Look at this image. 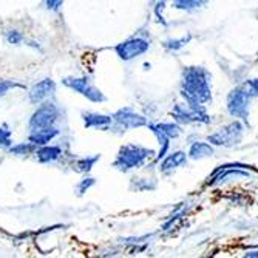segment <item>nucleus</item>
Masks as SVG:
<instances>
[{"label": "nucleus", "mask_w": 258, "mask_h": 258, "mask_svg": "<svg viewBox=\"0 0 258 258\" xmlns=\"http://www.w3.org/2000/svg\"><path fill=\"white\" fill-rule=\"evenodd\" d=\"M179 95L189 107H206L212 101V76L209 70L198 65L182 68Z\"/></svg>", "instance_id": "1"}, {"label": "nucleus", "mask_w": 258, "mask_h": 258, "mask_svg": "<svg viewBox=\"0 0 258 258\" xmlns=\"http://www.w3.org/2000/svg\"><path fill=\"white\" fill-rule=\"evenodd\" d=\"M155 156L156 152L153 149L144 147L136 143L122 144L111 162V167L121 173H128L132 170L144 167L150 159L155 161Z\"/></svg>", "instance_id": "2"}, {"label": "nucleus", "mask_w": 258, "mask_h": 258, "mask_svg": "<svg viewBox=\"0 0 258 258\" xmlns=\"http://www.w3.org/2000/svg\"><path fill=\"white\" fill-rule=\"evenodd\" d=\"M62 119V110L54 99L46 101L34 108L31 116L28 118V133L39 132L43 128L57 127L59 121Z\"/></svg>", "instance_id": "3"}, {"label": "nucleus", "mask_w": 258, "mask_h": 258, "mask_svg": "<svg viewBox=\"0 0 258 258\" xmlns=\"http://www.w3.org/2000/svg\"><path fill=\"white\" fill-rule=\"evenodd\" d=\"M60 84L65 88L78 93V95H81L91 104L107 102L105 93L98 85H95V82H93L91 78H88V76H65L60 79Z\"/></svg>", "instance_id": "4"}, {"label": "nucleus", "mask_w": 258, "mask_h": 258, "mask_svg": "<svg viewBox=\"0 0 258 258\" xmlns=\"http://www.w3.org/2000/svg\"><path fill=\"white\" fill-rule=\"evenodd\" d=\"M244 124L240 121H230L229 124L217 128L214 133L207 136V143L214 147H235L243 141Z\"/></svg>", "instance_id": "5"}, {"label": "nucleus", "mask_w": 258, "mask_h": 258, "mask_svg": "<svg viewBox=\"0 0 258 258\" xmlns=\"http://www.w3.org/2000/svg\"><path fill=\"white\" fill-rule=\"evenodd\" d=\"M250 102L252 98L247 95L243 85H238L232 88L226 99V108L227 113L233 118V121H240L243 124L249 122V114H250Z\"/></svg>", "instance_id": "6"}, {"label": "nucleus", "mask_w": 258, "mask_h": 258, "mask_svg": "<svg viewBox=\"0 0 258 258\" xmlns=\"http://www.w3.org/2000/svg\"><path fill=\"white\" fill-rule=\"evenodd\" d=\"M247 170H255L252 166H247V164L243 162H227V164H221L218 166L212 175H209L206 184L207 185H221L227 181L232 179H243V178H250L252 175Z\"/></svg>", "instance_id": "7"}, {"label": "nucleus", "mask_w": 258, "mask_h": 258, "mask_svg": "<svg viewBox=\"0 0 258 258\" xmlns=\"http://www.w3.org/2000/svg\"><path fill=\"white\" fill-rule=\"evenodd\" d=\"M111 119H113L111 128H118L121 132L143 128V127H147L149 124V119L144 114H141L139 111H136L133 107H128V105L116 110L111 114Z\"/></svg>", "instance_id": "8"}, {"label": "nucleus", "mask_w": 258, "mask_h": 258, "mask_svg": "<svg viewBox=\"0 0 258 258\" xmlns=\"http://www.w3.org/2000/svg\"><path fill=\"white\" fill-rule=\"evenodd\" d=\"M172 118L176 124L190 125V124H210V114L206 107H189L187 104H175L172 111Z\"/></svg>", "instance_id": "9"}, {"label": "nucleus", "mask_w": 258, "mask_h": 258, "mask_svg": "<svg viewBox=\"0 0 258 258\" xmlns=\"http://www.w3.org/2000/svg\"><path fill=\"white\" fill-rule=\"evenodd\" d=\"M150 40L143 37V36H132L122 42H119L118 45H114V53L121 60L124 62H130L135 60L141 56H144L146 53H149L150 50Z\"/></svg>", "instance_id": "10"}, {"label": "nucleus", "mask_w": 258, "mask_h": 258, "mask_svg": "<svg viewBox=\"0 0 258 258\" xmlns=\"http://www.w3.org/2000/svg\"><path fill=\"white\" fill-rule=\"evenodd\" d=\"M56 91H57V84L56 81H53L51 78H43L37 82H34L30 88H28V93H27V98H28V102L34 107L50 101V99H54L56 96Z\"/></svg>", "instance_id": "11"}, {"label": "nucleus", "mask_w": 258, "mask_h": 258, "mask_svg": "<svg viewBox=\"0 0 258 258\" xmlns=\"http://www.w3.org/2000/svg\"><path fill=\"white\" fill-rule=\"evenodd\" d=\"M81 119L87 130H111L113 119L111 114L101 113V111H91V110H82L81 111Z\"/></svg>", "instance_id": "12"}, {"label": "nucleus", "mask_w": 258, "mask_h": 258, "mask_svg": "<svg viewBox=\"0 0 258 258\" xmlns=\"http://www.w3.org/2000/svg\"><path fill=\"white\" fill-rule=\"evenodd\" d=\"M187 161H189V158H187V153L184 150H175L158 162V170L161 175H172L175 170L184 167Z\"/></svg>", "instance_id": "13"}, {"label": "nucleus", "mask_w": 258, "mask_h": 258, "mask_svg": "<svg viewBox=\"0 0 258 258\" xmlns=\"http://www.w3.org/2000/svg\"><path fill=\"white\" fill-rule=\"evenodd\" d=\"M101 153H93V155H85V156H75L70 161V169L75 173H79L82 176L90 175L93 167L101 161Z\"/></svg>", "instance_id": "14"}, {"label": "nucleus", "mask_w": 258, "mask_h": 258, "mask_svg": "<svg viewBox=\"0 0 258 258\" xmlns=\"http://www.w3.org/2000/svg\"><path fill=\"white\" fill-rule=\"evenodd\" d=\"M63 156H65V152H63L62 146L50 144L45 147H39L33 158L39 164H57L63 159Z\"/></svg>", "instance_id": "15"}, {"label": "nucleus", "mask_w": 258, "mask_h": 258, "mask_svg": "<svg viewBox=\"0 0 258 258\" xmlns=\"http://www.w3.org/2000/svg\"><path fill=\"white\" fill-rule=\"evenodd\" d=\"M62 133V130L59 127H51V128H43V130H39V132H31L28 133V138L27 141L31 143L34 147H45V146H50V143L56 138H59Z\"/></svg>", "instance_id": "16"}, {"label": "nucleus", "mask_w": 258, "mask_h": 258, "mask_svg": "<svg viewBox=\"0 0 258 258\" xmlns=\"http://www.w3.org/2000/svg\"><path fill=\"white\" fill-rule=\"evenodd\" d=\"M215 155V147L210 146L207 141H194L189 146V150H187V158L194 159V161H200V159H206V158H212Z\"/></svg>", "instance_id": "17"}, {"label": "nucleus", "mask_w": 258, "mask_h": 258, "mask_svg": "<svg viewBox=\"0 0 258 258\" xmlns=\"http://www.w3.org/2000/svg\"><path fill=\"white\" fill-rule=\"evenodd\" d=\"M147 128L152 132V135L156 138L158 144H159V150H158V153L155 156V162H159L161 159H164V158H166L170 153V139L158 130V127H156L155 122H149L147 124Z\"/></svg>", "instance_id": "18"}, {"label": "nucleus", "mask_w": 258, "mask_h": 258, "mask_svg": "<svg viewBox=\"0 0 258 258\" xmlns=\"http://www.w3.org/2000/svg\"><path fill=\"white\" fill-rule=\"evenodd\" d=\"M36 150H37V147H34L31 143H28V141H23V143L13 144L7 152L17 158H28V156H34Z\"/></svg>", "instance_id": "19"}, {"label": "nucleus", "mask_w": 258, "mask_h": 258, "mask_svg": "<svg viewBox=\"0 0 258 258\" xmlns=\"http://www.w3.org/2000/svg\"><path fill=\"white\" fill-rule=\"evenodd\" d=\"M158 130L162 133V135H166L170 141L172 139H178L181 135H182V127L179 124H176L175 121H166V122H155Z\"/></svg>", "instance_id": "20"}, {"label": "nucleus", "mask_w": 258, "mask_h": 258, "mask_svg": "<svg viewBox=\"0 0 258 258\" xmlns=\"http://www.w3.org/2000/svg\"><path fill=\"white\" fill-rule=\"evenodd\" d=\"M192 40V36L187 34V36H181V37H170L167 40L162 42V46L166 48L167 51H179L181 48H184V46L189 43Z\"/></svg>", "instance_id": "21"}, {"label": "nucleus", "mask_w": 258, "mask_h": 258, "mask_svg": "<svg viewBox=\"0 0 258 258\" xmlns=\"http://www.w3.org/2000/svg\"><path fill=\"white\" fill-rule=\"evenodd\" d=\"M4 39H5L7 43L14 45V46H19V45H22L23 42L27 40L25 39V34H23L17 28H8V30H5L4 31Z\"/></svg>", "instance_id": "22"}, {"label": "nucleus", "mask_w": 258, "mask_h": 258, "mask_svg": "<svg viewBox=\"0 0 258 258\" xmlns=\"http://www.w3.org/2000/svg\"><path fill=\"white\" fill-rule=\"evenodd\" d=\"M96 184V178L95 176H91V175H87V176H82L78 184L75 185V192L78 197H84L93 185Z\"/></svg>", "instance_id": "23"}, {"label": "nucleus", "mask_w": 258, "mask_h": 258, "mask_svg": "<svg viewBox=\"0 0 258 258\" xmlns=\"http://www.w3.org/2000/svg\"><path fill=\"white\" fill-rule=\"evenodd\" d=\"M16 88H23V90H27L25 85L20 84V82H17V81L0 78V99L5 98L11 90H16Z\"/></svg>", "instance_id": "24"}, {"label": "nucleus", "mask_w": 258, "mask_h": 258, "mask_svg": "<svg viewBox=\"0 0 258 258\" xmlns=\"http://www.w3.org/2000/svg\"><path fill=\"white\" fill-rule=\"evenodd\" d=\"M13 143V130L7 124H0V149L8 150Z\"/></svg>", "instance_id": "25"}, {"label": "nucleus", "mask_w": 258, "mask_h": 258, "mask_svg": "<svg viewBox=\"0 0 258 258\" xmlns=\"http://www.w3.org/2000/svg\"><path fill=\"white\" fill-rule=\"evenodd\" d=\"M203 5H206L204 2H189V0H176V2H172V7L175 10H181V11H187V13H192V11H197L200 10Z\"/></svg>", "instance_id": "26"}, {"label": "nucleus", "mask_w": 258, "mask_h": 258, "mask_svg": "<svg viewBox=\"0 0 258 258\" xmlns=\"http://www.w3.org/2000/svg\"><path fill=\"white\" fill-rule=\"evenodd\" d=\"M244 87V90L247 91V95L253 99V98H258V78H253V79H249L246 81L244 84H241Z\"/></svg>", "instance_id": "27"}, {"label": "nucleus", "mask_w": 258, "mask_h": 258, "mask_svg": "<svg viewBox=\"0 0 258 258\" xmlns=\"http://www.w3.org/2000/svg\"><path fill=\"white\" fill-rule=\"evenodd\" d=\"M45 7L48 11H54V13H59L63 7V2H60V0H46L45 2Z\"/></svg>", "instance_id": "28"}, {"label": "nucleus", "mask_w": 258, "mask_h": 258, "mask_svg": "<svg viewBox=\"0 0 258 258\" xmlns=\"http://www.w3.org/2000/svg\"><path fill=\"white\" fill-rule=\"evenodd\" d=\"M243 258H258V249H256V250L246 252V253L243 255Z\"/></svg>", "instance_id": "29"}]
</instances>
